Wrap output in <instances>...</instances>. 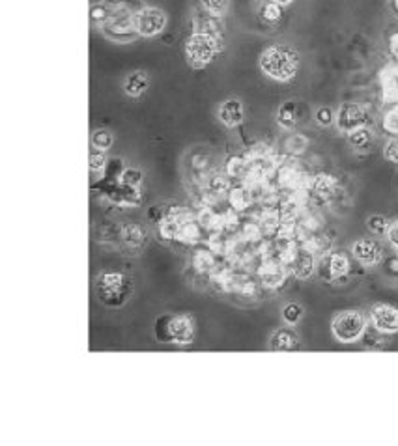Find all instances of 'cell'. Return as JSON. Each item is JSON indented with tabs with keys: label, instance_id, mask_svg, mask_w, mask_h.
<instances>
[{
	"label": "cell",
	"instance_id": "1",
	"mask_svg": "<svg viewBox=\"0 0 398 446\" xmlns=\"http://www.w3.org/2000/svg\"><path fill=\"white\" fill-rule=\"evenodd\" d=\"M299 52L288 45H271L260 56V68L275 81H290L299 71Z\"/></svg>",
	"mask_w": 398,
	"mask_h": 446
},
{
	"label": "cell",
	"instance_id": "2",
	"mask_svg": "<svg viewBox=\"0 0 398 446\" xmlns=\"http://www.w3.org/2000/svg\"><path fill=\"white\" fill-rule=\"evenodd\" d=\"M158 338L161 342L189 346L194 340V321L185 314L164 316L158 321Z\"/></svg>",
	"mask_w": 398,
	"mask_h": 446
},
{
	"label": "cell",
	"instance_id": "3",
	"mask_svg": "<svg viewBox=\"0 0 398 446\" xmlns=\"http://www.w3.org/2000/svg\"><path fill=\"white\" fill-rule=\"evenodd\" d=\"M98 295L109 307H120L128 299L131 291V282L122 272H107L98 280Z\"/></svg>",
	"mask_w": 398,
	"mask_h": 446
},
{
	"label": "cell",
	"instance_id": "4",
	"mask_svg": "<svg viewBox=\"0 0 398 446\" xmlns=\"http://www.w3.org/2000/svg\"><path fill=\"white\" fill-rule=\"evenodd\" d=\"M365 316L358 310H344L335 316L333 323H331V329H333L335 338L339 342L350 344L355 342L361 338V334L365 332Z\"/></svg>",
	"mask_w": 398,
	"mask_h": 446
},
{
	"label": "cell",
	"instance_id": "5",
	"mask_svg": "<svg viewBox=\"0 0 398 446\" xmlns=\"http://www.w3.org/2000/svg\"><path fill=\"white\" fill-rule=\"evenodd\" d=\"M219 52V43H217L210 34H193L185 43V54L189 62L197 68L210 64Z\"/></svg>",
	"mask_w": 398,
	"mask_h": 446
},
{
	"label": "cell",
	"instance_id": "6",
	"mask_svg": "<svg viewBox=\"0 0 398 446\" xmlns=\"http://www.w3.org/2000/svg\"><path fill=\"white\" fill-rule=\"evenodd\" d=\"M164 26H167V15L159 8H142L135 15L137 34L144 36V38L161 34Z\"/></svg>",
	"mask_w": 398,
	"mask_h": 446
},
{
	"label": "cell",
	"instance_id": "7",
	"mask_svg": "<svg viewBox=\"0 0 398 446\" xmlns=\"http://www.w3.org/2000/svg\"><path fill=\"white\" fill-rule=\"evenodd\" d=\"M370 319L380 332L392 334L398 330V308L392 305H385V302L374 305L370 310Z\"/></svg>",
	"mask_w": 398,
	"mask_h": 446
},
{
	"label": "cell",
	"instance_id": "8",
	"mask_svg": "<svg viewBox=\"0 0 398 446\" xmlns=\"http://www.w3.org/2000/svg\"><path fill=\"white\" fill-rule=\"evenodd\" d=\"M339 129L344 131V133H351L355 129L363 128L365 125V110L359 107V105L353 103H346L340 107L339 110Z\"/></svg>",
	"mask_w": 398,
	"mask_h": 446
},
{
	"label": "cell",
	"instance_id": "9",
	"mask_svg": "<svg viewBox=\"0 0 398 446\" xmlns=\"http://www.w3.org/2000/svg\"><path fill=\"white\" fill-rule=\"evenodd\" d=\"M217 116L221 120L224 128H238L241 122H243V116H245V112H243V103H241L240 99H227L221 103L219 107V112H217Z\"/></svg>",
	"mask_w": 398,
	"mask_h": 446
},
{
	"label": "cell",
	"instance_id": "10",
	"mask_svg": "<svg viewBox=\"0 0 398 446\" xmlns=\"http://www.w3.org/2000/svg\"><path fill=\"white\" fill-rule=\"evenodd\" d=\"M353 256L365 266H374L381 260V247L374 239H359L353 243Z\"/></svg>",
	"mask_w": 398,
	"mask_h": 446
},
{
	"label": "cell",
	"instance_id": "11",
	"mask_svg": "<svg viewBox=\"0 0 398 446\" xmlns=\"http://www.w3.org/2000/svg\"><path fill=\"white\" fill-rule=\"evenodd\" d=\"M298 348V334L292 329H277L270 338L271 351H292Z\"/></svg>",
	"mask_w": 398,
	"mask_h": 446
},
{
	"label": "cell",
	"instance_id": "12",
	"mask_svg": "<svg viewBox=\"0 0 398 446\" xmlns=\"http://www.w3.org/2000/svg\"><path fill=\"white\" fill-rule=\"evenodd\" d=\"M348 258L344 254H333L326 258V261L322 263V277L328 278V280H333V278H339L342 275L348 272Z\"/></svg>",
	"mask_w": 398,
	"mask_h": 446
},
{
	"label": "cell",
	"instance_id": "13",
	"mask_svg": "<svg viewBox=\"0 0 398 446\" xmlns=\"http://www.w3.org/2000/svg\"><path fill=\"white\" fill-rule=\"evenodd\" d=\"M148 75L144 71H135V73H129L123 81V90L128 93L129 98H141L142 93L148 90Z\"/></svg>",
	"mask_w": 398,
	"mask_h": 446
},
{
	"label": "cell",
	"instance_id": "14",
	"mask_svg": "<svg viewBox=\"0 0 398 446\" xmlns=\"http://www.w3.org/2000/svg\"><path fill=\"white\" fill-rule=\"evenodd\" d=\"M277 122L284 129L296 128V123H298V105L292 103V101L282 105L279 112H277Z\"/></svg>",
	"mask_w": 398,
	"mask_h": 446
},
{
	"label": "cell",
	"instance_id": "15",
	"mask_svg": "<svg viewBox=\"0 0 398 446\" xmlns=\"http://www.w3.org/2000/svg\"><path fill=\"white\" fill-rule=\"evenodd\" d=\"M314 271V260L309 252H299L293 261V272L298 278H309Z\"/></svg>",
	"mask_w": 398,
	"mask_h": 446
},
{
	"label": "cell",
	"instance_id": "16",
	"mask_svg": "<svg viewBox=\"0 0 398 446\" xmlns=\"http://www.w3.org/2000/svg\"><path fill=\"white\" fill-rule=\"evenodd\" d=\"M112 134L111 131H105V129H101V131H95L94 134H92V146H94L95 150H100V151H105L109 150L112 146Z\"/></svg>",
	"mask_w": 398,
	"mask_h": 446
},
{
	"label": "cell",
	"instance_id": "17",
	"mask_svg": "<svg viewBox=\"0 0 398 446\" xmlns=\"http://www.w3.org/2000/svg\"><path fill=\"white\" fill-rule=\"evenodd\" d=\"M303 316V307L298 302H288L286 307L282 308V318L290 325H296Z\"/></svg>",
	"mask_w": 398,
	"mask_h": 446
},
{
	"label": "cell",
	"instance_id": "18",
	"mask_svg": "<svg viewBox=\"0 0 398 446\" xmlns=\"http://www.w3.org/2000/svg\"><path fill=\"white\" fill-rule=\"evenodd\" d=\"M202 6L211 15H223L229 10V0H200Z\"/></svg>",
	"mask_w": 398,
	"mask_h": 446
},
{
	"label": "cell",
	"instance_id": "19",
	"mask_svg": "<svg viewBox=\"0 0 398 446\" xmlns=\"http://www.w3.org/2000/svg\"><path fill=\"white\" fill-rule=\"evenodd\" d=\"M370 140H372V134H370L369 129L359 128L350 133V142L355 146V148H365V146L369 144Z\"/></svg>",
	"mask_w": 398,
	"mask_h": 446
},
{
	"label": "cell",
	"instance_id": "20",
	"mask_svg": "<svg viewBox=\"0 0 398 446\" xmlns=\"http://www.w3.org/2000/svg\"><path fill=\"white\" fill-rule=\"evenodd\" d=\"M262 15H263V19H266V21H270V23H273V21H279L282 15L281 4H275V2L266 4L262 10Z\"/></svg>",
	"mask_w": 398,
	"mask_h": 446
},
{
	"label": "cell",
	"instance_id": "21",
	"mask_svg": "<svg viewBox=\"0 0 398 446\" xmlns=\"http://www.w3.org/2000/svg\"><path fill=\"white\" fill-rule=\"evenodd\" d=\"M387 220L381 217V215H374V217H370L369 219V230L374 233H381V232H387Z\"/></svg>",
	"mask_w": 398,
	"mask_h": 446
},
{
	"label": "cell",
	"instance_id": "22",
	"mask_svg": "<svg viewBox=\"0 0 398 446\" xmlns=\"http://www.w3.org/2000/svg\"><path fill=\"white\" fill-rule=\"evenodd\" d=\"M316 120L320 125L328 128V125H331V123H333V110L329 109V107H322V109H318L316 110Z\"/></svg>",
	"mask_w": 398,
	"mask_h": 446
},
{
	"label": "cell",
	"instance_id": "23",
	"mask_svg": "<svg viewBox=\"0 0 398 446\" xmlns=\"http://www.w3.org/2000/svg\"><path fill=\"white\" fill-rule=\"evenodd\" d=\"M385 157L389 161L398 162V139L391 140V142L385 146Z\"/></svg>",
	"mask_w": 398,
	"mask_h": 446
},
{
	"label": "cell",
	"instance_id": "24",
	"mask_svg": "<svg viewBox=\"0 0 398 446\" xmlns=\"http://www.w3.org/2000/svg\"><path fill=\"white\" fill-rule=\"evenodd\" d=\"M103 167H105V155H101V153H94V155H90V169L101 170Z\"/></svg>",
	"mask_w": 398,
	"mask_h": 446
},
{
	"label": "cell",
	"instance_id": "25",
	"mask_svg": "<svg viewBox=\"0 0 398 446\" xmlns=\"http://www.w3.org/2000/svg\"><path fill=\"white\" fill-rule=\"evenodd\" d=\"M387 238H389L391 245L398 247V220H395V222L389 224V228H387Z\"/></svg>",
	"mask_w": 398,
	"mask_h": 446
},
{
	"label": "cell",
	"instance_id": "26",
	"mask_svg": "<svg viewBox=\"0 0 398 446\" xmlns=\"http://www.w3.org/2000/svg\"><path fill=\"white\" fill-rule=\"evenodd\" d=\"M333 185V178H328V176H320L316 180V189L318 191H328Z\"/></svg>",
	"mask_w": 398,
	"mask_h": 446
},
{
	"label": "cell",
	"instance_id": "27",
	"mask_svg": "<svg viewBox=\"0 0 398 446\" xmlns=\"http://www.w3.org/2000/svg\"><path fill=\"white\" fill-rule=\"evenodd\" d=\"M271 2H275V4H281V6H284V4H290L292 0H271Z\"/></svg>",
	"mask_w": 398,
	"mask_h": 446
}]
</instances>
